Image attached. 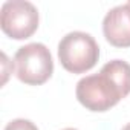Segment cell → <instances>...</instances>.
<instances>
[{
  "label": "cell",
  "instance_id": "6da1fadb",
  "mask_svg": "<svg viewBox=\"0 0 130 130\" xmlns=\"http://www.w3.org/2000/svg\"><path fill=\"white\" fill-rule=\"evenodd\" d=\"M130 93V64L112 60L100 74L87 75L77 84L75 95L81 106L92 112H106Z\"/></svg>",
  "mask_w": 130,
  "mask_h": 130
},
{
  "label": "cell",
  "instance_id": "7a4b0ae2",
  "mask_svg": "<svg viewBox=\"0 0 130 130\" xmlns=\"http://www.w3.org/2000/svg\"><path fill=\"white\" fill-rule=\"evenodd\" d=\"M98 58L100 46L87 32H69L58 43V60L68 72L84 74L98 63Z\"/></svg>",
  "mask_w": 130,
  "mask_h": 130
},
{
  "label": "cell",
  "instance_id": "3957f363",
  "mask_svg": "<svg viewBox=\"0 0 130 130\" xmlns=\"http://www.w3.org/2000/svg\"><path fill=\"white\" fill-rule=\"evenodd\" d=\"M17 78L29 86L46 83L54 72L51 51L43 43H29L22 46L14 57Z\"/></svg>",
  "mask_w": 130,
  "mask_h": 130
},
{
  "label": "cell",
  "instance_id": "277c9868",
  "mask_svg": "<svg viewBox=\"0 0 130 130\" xmlns=\"http://www.w3.org/2000/svg\"><path fill=\"white\" fill-rule=\"evenodd\" d=\"M0 28L14 40L29 38L38 28V11L26 0L5 2L0 11Z\"/></svg>",
  "mask_w": 130,
  "mask_h": 130
},
{
  "label": "cell",
  "instance_id": "5b68a950",
  "mask_svg": "<svg viewBox=\"0 0 130 130\" xmlns=\"http://www.w3.org/2000/svg\"><path fill=\"white\" fill-rule=\"evenodd\" d=\"M106 40L116 47L130 46V3L112 8L103 20Z\"/></svg>",
  "mask_w": 130,
  "mask_h": 130
},
{
  "label": "cell",
  "instance_id": "8992f818",
  "mask_svg": "<svg viewBox=\"0 0 130 130\" xmlns=\"http://www.w3.org/2000/svg\"><path fill=\"white\" fill-rule=\"evenodd\" d=\"M5 130H38V127L29 121V119H23V118H17V119H12L6 124Z\"/></svg>",
  "mask_w": 130,
  "mask_h": 130
},
{
  "label": "cell",
  "instance_id": "52a82bcc",
  "mask_svg": "<svg viewBox=\"0 0 130 130\" xmlns=\"http://www.w3.org/2000/svg\"><path fill=\"white\" fill-rule=\"evenodd\" d=\"M122 130H130V122H128V124H127V125H125V127H124Z\"/></svg>",
  "mask_w": 130,
  "mask_h": 130
},
{
  "label": "cell",
  "instance_id": "ba28073f",
  "mask_svg": "<svg viewBox=\"0 0 130 130\" xmlns=\"http://www.w3.org/2000/svg\"><path fill=\"white\" fill-rule=\"evenodd\" d=\"M64 130H77V128H64Z\"/></svg>",
  "mask_w": 130,
  "mask_h": 130
},
{
  "label": "cell",
  "instance_id": "9c48e42d",
  "mask_svg": "<svg viewBox=\"0 0 130 130\" xmlns=\"http://www.w3.org/2000/svg\"><path fill=\"white\" fill-rule=\"evenodd\" d=\"M128 3H130V2H128Z\"/></svg>",
  "mask_w": 130,
  "mask_h": 130
}]
</instances>
